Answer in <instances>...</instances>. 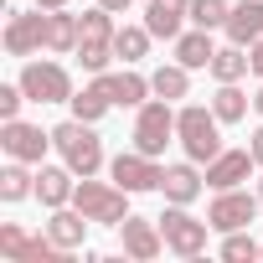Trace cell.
Masks as SVG:
<instances>
[{
    "instance_id": "obj_1",
    "label": "cell",
    "mask_w": 263,
    "mask_h": 263,
    "mask_svg": "<svg viewBox=\"0 0 263 263\" xmlns=\"http://www.w3.org/2000/svg\"><path fill=\"white\" fill-rule=\"evenodd\" d=\"M222 129H227V124L212 114V103H176V145H181V155H191L196 165H206V160H217V155L227 150Z\"/></svg>"
},
{
    "instance_id": "obj_2",
    "label": "cell",
    "mask_w": 263,
    "mask_h": 263,
    "mask_svg": "<svg viewBox=\"0 0 263 263\" xmlns=\"http://www.w3.org/2000/svg\"><path fill=\"white\" fill-rule=\"evenodd\" d=\"M52 150L57 160H67L78 176H103L108 171V150H103V135H98V124H83V119H62L52 124Z\"/></svg>"
},
{
    "instance_id": "obj_3",
    "label": "cell",
    "mask_w": 263,
    "mask_h": 263,
    "mask_svg": "<svg viewBox=\"0 0 263 263\" xmlns=\"http://www.w3.org/2000/svg\"><path fill=\"white\" fill-rule=\"evenodd\" d=\"M114 31H119V21H114V11H103L98 0L78 16V67L88 72V78H98V72H108L119 57H114Z\"/></svg>"
},
{
    "instance_id": "obj_4",
    "label": "cell",
    "mask_w": 263,
    "mask_h": 263,
    "mask_svg": "<svg viewBox=\"0 0 263 263\" xmlns=\"http://www.w3.org/2000/svg\"><path fill=\"white\" fill-rule=\"evenodd\" d=\"M72 206H78L93 227H119V222L129 217V191H124L114 176H108V181H98V176H78Z\"/></svg>"
},
{
    "instance_id": "obj_5",
    "label": "cell",
    "mask_w": 263,
    "mask_h": 263,
    "mask_svg": "<svg viewBox=\"0 0 263 263\" xmlns=\"http://www.w3.org/2000/svg\"><path fill=\"white\" fill-rule=\"evenodd\" d=\"M16 83H21L26 98L42 103V108H47V103H67V98L78 93V88H72V72H67L52 52H47V57H26L21 72H16Z\"/></svg>"
},
{
    "instance_id": "obj_6",
    "label": "cell",
    "mask_w": 263,
    "mask_h": 263,
    "mask_svg": "<svg viewBox=\"0 0 263 263\" xmlns=\"http://www.w3.org/2000/svg\"><path fill=\"white\" fill-rule=\"evenodd\" d=\"M129 140H135V150L165 160V150L176 145V103H165V98L140 103V108H135V129H129Z\"/></svg>"
},
{
    "instance_id": "obj_7",
    "label": "cell",
    "mask_w": 263,
    "mask_h": 263,
    "mask_svg": "<svg viewBox=\"0 0 263 263\" xmlns=\"http://www.w3.org/2000/svg\"><path fill=\"white\" fill-rule=\"evenodd\" d=\"M160 232H165V253H176V258L196 263V258L206 253L212 222H206V217H196L191 206H171V201H165V212H160Z\"/></svg>"
},
{
    "instance_id": "obj_8",
    "label": "cell",
    "mask_w": 263,
    "mask_h": 263,
    "mask_svg": "<svg viewBox=\"0 0 263 263\" xmlns=\"http://www.w3.org/2000/svg\"><path fill=\"white\" fill-rule=\"evenodd\" d=\"M258 212H263V201H258V191H248V186L212 191V201H206V222H212L217 237H222V232H237V227H253Z\"/></svg>"
},
{
    "instance_id": "obj_9",
    "label": "cell",
    "mask_w": 263,
    "mask_h": 263,
    "mask_svg": "<svg viewBox=\"0 0 263 263\" xmlns=\"http://www.w3.org/2000/svg\"><path fill=\"white\" fill-rule=\"evenodd\" d=\"M108 176L129 191V196H140V191H160V181H165V160H155V155H145V150H119L114 160H108Z\"/></svg>"
},
{
    "instance_id": "obj_10",
    "label": "cell",
    "mask_w": 263,
    "mask_h": 263,
    "mask_svg": "<svg viewBox=\"0 0 263 263\" xmlns=\"http://www.w3.org/2000/svg\"><path fill=\"white\" fill-rule=\"evenodd\" d=\"M0 150H6V160L42 165L47 150H52V129H42L31 119H0Z\"/></svg>"
},
{
    "instance_id": "obj_11",
    "label": "cell",
    "mask_w": 263,
    "mask_h": 263,
    "mask_svg": "<svg viewBox=\"0 0 263 263\" xmlns=\"http://www.w3.org/2000/svg\"><path fill=\"white\" fill-rule=\"evenodd\" d=\"M119 248L124 258H135V263H155L165 253V232H160V217H140V212H129L119 227Z\"/></svg>"
},
{
    "instance_id": "obj_12",
    "label": "cell",
    "mask_w": 263,
    "mask_h": 263,
    "mask_svg": "<svg viewBox=\"0 0 263 263\" xmlns=\"http://www.w3.org/2000/svg\"><path fill=\"white\" fill-rule=\"evenodd\" d=\"M6 52H11L16 62L47 52V11H42V6H36V11H11V16H6Z\"/></svg>"
},
{
    "instance_id": "obj_13",
    "label": "cell",
    "mask_w": 263,
    "mask_h": 263,
    "mask_svg": "<svg viewBox=\"0 0 263 263\" xmlns=\"http://www.w3.org/2000/svg\"><path fill=\"white\" fill-rule=\"evenodd\" d=\"M201 171H206V191H232V186H248V181H253L258 160H253L248 145H227V150H222L217 160H206Z\"/></svg>"
},
{
    "instance_id": "obj_14",
    "label": "cell",
    "mask_w": 263,
    "mask_h": 263,
    "mask_svg": "<svg viewBox=\"0 0 263 263\" xmlns=\"http://www.w3.org/2000/svg\"><path fill=\"white\" fill-rule=\"evenodd\" d=\"M201 191H206V171H201L191 155H181V160H171V165H165L160 196H165L171 206H196V201H201Z\"/></svg>"
},
{
    "instance_id": "obj_15",
    "label": "cell",
    "mask_w": 263,
    "mask_h": 263,
    "mask_svg": "<svg viewBox=\"0 0 263 263\" xmlns=\"http://www.w3.org/2000/svg\"><path fill=\"white\" fill-rule=\"evenodd\" d=\"M98 78H103V88H108L114 108H140V103H150V98H155L150 72L129 67V62H119V67H108V72H98Z\"/></svg>"
},
{
    "instance_id": "obj_16",
    "label": "cell",
    "mask_w": 263,
    "mask_h": 263,
    "mask_svg": "<svg viewBox=\"0 0 263 263\" xmlns=\"http://www.w3.org/2000/svg\"><path fill=\"white\" fill-rule=\"evenodd\" d=\"M72 191H78V171L67 165V160H57V165H36V201L47 206V212H57V206H72Z\"/></svg>"
},
{
    "instance_id": "obj_17",
    "label": "cell",
    "mask_w": 263,
    "mask_h": 263,
    "mask_svg": "<svg viewBox=\"0 0 263 263\" xmlns=\"http://www.w3.org/2000/svg\"><path fill=\"white\" fill-rule=\"evenodd\" d=\"M145 26L155 42H176L191 26V0H145Z\"/></svg>"
},
{
    "instance_id": "obj_18",
    "label": "cell",
    "mask_w": 263,
    "mask_h": 263,
    "mask_svg": "<svg viewBox=\"0 0 263 263\" xmlns=\"http://www.w3.org/2000/svg\"><path fill=\"white\" fill-rule=\"evenodd\" d=\"M42 232L57 242V248H67V253H78L83 242H88V232H93V222L78 212V206H57V212H47V222H42Z\"/></svg>"
},
{
    "instance_id": "obj_19",
    "label": "cell",
    "mask_w": 263,
    "mask_h": 263,
    "mask_svg": "<svg viewBox=\"0 0 263 263\" xmlns=\"http://www.w3.org/2000/svg\"><path fill=\"white\" fill-rule=\"evenodd\" d=\"M171 57H176L181 67H191V72H206L212 57H217V42H212L206 26H186V31L171 42Z\"/></svg>"
},
{
    "instance_id": "obj_20",
    "label": "cell",
    "mask_w": 263,
    "mask_h": 263,
    "mask_svg": "<svg viewBox=\"0 0 263 263\" xmlns=\"http://www.w3.org/2000/svg\"><path fill=\"white\" fill-rule=\"evenodd\" d=\"M222 36L237 42V47H253L263 36V0H232V16H227Z\"/></svg>"
},
{
    "instance_id": "obj_21",
    "label": "cell",
    "mask_w": 263,
    "mask_h": 263,
    "mask_svg": "<svg viewBox=\"0 0 263 263\" xmlns=\"http://www.w3.org/2000/svg\"><path fill=\"white\" fill-rule=\"evenodd\" d=\"M67 108H72V119H83V124H103V119H108V108H114V98H108L103 78H88V83L67 98Z\"/></svg>"
},
{
    "instance_id": "obj_22",
    "label": "cell",
    "mask_w": 263,
    "mask_h": 263,
    "mask_svg": "<svg viewBox=\"0 0 263 263\" xmlns=\"http://www.w3.org/2000/svg\"><path fill=\"white\" fill-rule=\"evenodd\" d=\"M150 47H155V36H150L145 21H124V26L114 31V57L129 62V67H140V62L150 57Z\"/></svg>"
},
{
    "instance_id": "obj_23",
    "label": "cell",
    "mask_w": 263,
    "mask_h": 263,
    "mask_svg": "<svg viewBox=\"0 0 263 263\" xmlns=\"http://www.w3.org/2000/svg\"><path fill=\"white\" fill-rule=\"evenodd\" d=\"M26 196H36V165L6 160V165H0V201H6V206H21Z\"/></svg>"
},
{
    "instance_id": "obj_24",
    "label": "cell",
    "mask_w": 263,
    "mask_h": 263,
    "mask_svg": "<svg viewBox=\"0 0 263 263\" xmlns=\"http://www.w3.org/2000/svg\"><path fill=\"white\" fill-rule=\"evenodd\" d=\"M150 88H155V98H165V103H186V98H191V67H181V62L171 57V62H160V67L150 72Z\"/></svg>"
},
{
    "instance_id": "obj_25",
    "label": "cell",
    "mask_w": 263,
    "mask_h": 263,
    "mask_svg": "<svg viewBox=\"0 0 263 263\" xmlns=\"http://www.w3.org/2000/svg\"><path fill=\"white\" fill-rule=\"evenodd\" d=\"M206 103H212V114H217L222 124H248V108H253V93H248L242 83H217V93H212Z\"/></svg>"
},
{
    "instance_id": "obj_26",
    "label": "cell",
    "mask_w": 263,
    "mask_h": 263,
    "mask_svg": "<svg viewBox=\"0 0 263 263\" xmlns=\"http://www.w3.org/2000/svg\"><path fill=\"white\" fill-rule=\"evenodd\" d=\"M206 72H212V83H242V78L253 72V57H248V47H237V42H222Z\"/></svg>"
},
{
    "instance_id": "obj_27",
    "label": "cell",
    "mask_w": 263,
    "mask_h": 263,
    "mask_svg": "<svg viewBox=\"0 0 263 263\" xmlns=\"http://www.w3.org/2000/svg\"><path fill=\"white\" fill-rule=\"evenodd\" d=\"M47 52L52 57H72L78 52V16L62 6V11H47Z\"/></svg>"
},
{
    "instance_id": "obj_28",
    "label": "cell",
    "mask_w": 263,
    "mask_h": 263,
    "mask_svg": "<svg viewBox=\"0 0 263 263\" xmlns=\"http://www.w3.org/2000/svg\"><path fill=\"white\" fill-rule=\"evenodd\" d=\"M217 253H222V263H263V242H258L248 227H237V232H222Z\"/></svg>"
},
{
    "instance_id": "obj_29",
    "label": "cell",
    "mask_w": 263,
    "mask_h": 263,
    "mask_svg": "<svg viewBox=\"0 0 263 263\" xmlns=\"http://www.w3.org/2000/svg\"><path fill=\"white\" fill-rule=\"evenodd\" d=\"M232 16V0H191V26H206V31H222Z\"/></svg>"
},
{
    "instance_id": "obj_30",
    "label": "cell",
    "mask_w": 263,
    "mask_h": 263,
    "mask_svg": "<svg viewBox=\"0 0 263 263\" xmlns=\"http://www.w3.org/2000/svg\"><path fill=\"white\" fill-rule=\"evenodd\" d=\"M26 242H31V232H26L21 222H0V253H6V258H16V263H21Z\"/></svg>"
},
{
    "instance_id": "obj_31",
    "label": "cell",
    "mask_w": 263,
    "mask_h": 263,
    "mask_svg": "<svg viewBox=\"0 0 263 263\" xmlns=\"http://www.w3.org/2000/svg\"><path fill=\"white\" fill-rule=\"evenodd\" d=\"M26 103H31V98H26L21 83H0V119H21Z\"/></svg>"
},
{
    "instance_id": "obj_32",
    "label": "cell",
    "mask_w": 263,
    "mask_h": 263,
    "mask_svg": "<svg viewBox=\"0 0 263 263\" xmlns=\"http://www.w3.org/2000/svg\"><path fill=\"white\" fill-rule=\"evenodd\" d=\"M248 150H253V160H258V171H263V119H258V129L248 135Z\"/></svg>"
},
{
    "instance_id": "obj_33",
    "label": "cell",
    "mask_w": 263,
    "mask_h": 263,
    "mask_svg": "<svg viewBox=\"0 0 263 263\" xmlns=\"http://www.w3.org/2000/svg\"><path fill=\"white\" fill-rule=\"evenodd\" d=\"M248 57H253V78H263V36L248 47Z\"/></svg>"
},
{
    "instance_id": "obj_34",
    "label": "cell",
    "mask_w": 263,
    "mask_h": 263,
    "mask_svg": "<svg viewBox=\"0 0 263 263\" xmlns=\"http://www.w3.org/2000/svg\"><path fill=\"white\" fill-rule=\"evenodd\" d=\"M103 11H114V16H129V6H135V0H98Z\"/></svg>"
},
{
    "instance_id": "obj_35",
    "label": "cell",
    "mask_w": 263,
    "mask_h": 263,
    "mask_svg": "<svg viewBox=\"0 0 263 263\" xmlns=\"http://www.w3.org/2000/svg\"><path fill=\"white\" fill-rule=\"evenodd\" d=\"M253 114L263 119V78H258V88H253Z\"/></svg>"
},
{
    "instance_id": "obj_36",
    "label": "cell",
    "mask_w": 263,
    "mask_h": 263,
    "mask_svg": "<svg viewBox=\"0 0 263 263\" xmlns=\"http://www.w3.org/2000/svg\"><path fill=\"white\" fill-rule=\"evenodd\" d=\"M31 6H42V11H62V6H72V0H31Z\"/></svg>"
},
{
    "instance_id": "obj_37",
    "label": "cell",
    "mask_w": 263,
    "mask_h": 263,
    "mask_svg": "<svg viewBox=\"0 0 263 263\" xmlns=\"http://www.w3.org/2000/svg\"><path fill=\"white\" fill-rule=\"evenodd\" d=\"M258 201H263V171H258Z\"/></svg>"
}]
</instances>
